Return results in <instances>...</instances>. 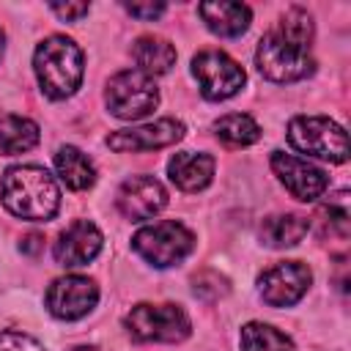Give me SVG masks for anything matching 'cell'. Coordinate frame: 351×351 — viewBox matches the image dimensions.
I'll list each match as a JSON object with an SVG mask.
<instances>
[{"label": "cell", "instance_id": "28", "mask_svg": "<svg viewBox=\"0 0 351 351\" xmlns=\"http://www.w3.org/2000/svg\"><path fill=\"white\" fill-rule=\"evenodd\" d=\"M69 351H96L93 346H74V348H69Z\"/></svg>", "mask_w": 351, "mask_h": 351}, {"label": "cell", "instance_id": "13", "mask_svg": "<svg viewBox=\"0 0 351 351\" xmlns=\"http://www.w3.org/2000/svg\"><path fill=\"white\" fill-rule=\"evenodd\" d=\"M115 203L126 219L140 222V219H151L167 206V192L154 176H132L121 184Z\"/></svg>", "mask_w": 351, "mask_h": 351}, {"label": "cell", "instance_id": "24", "mask_svg": "<svg viewBox=\"0 0 351 351\" xmlns=\"http://www.w3.org/2000/svg\"><path fill=\"white\" fill-rule=\"evenodd\" d=\"M0 351H44V346L25 332H0Z\"/></svg>", "mask_w": 351, "mask_h": 351}, {"label": "cell", "instance_id": "8", "mask_svg": "<svg viewBox=\"0 0 351 351\" xmlns=\"http://www.w3.org/2000/svg\"><path fill=\"white\" fill-rule=\"evenodd\" d=\"M192 74L200 82V93L208 101L230 99L244 85V69L222 49H203L192 58Z\"/></svg>", "mask_w": 351, "mask_h": 351}, {"label": "cell", "instance_id": "7", "mask_svg": "<svg viewBox=\"0 0 351 351\" xmlns=\"http://www.w3.org/2000/svg\"><path fill=\"white\" fill-rule=\"evenodd\" d=\"M104 101L115 118L140 121L148 112H154V107L159 104V88L154 77L143 74L140 69H126V71H118L107 82Z\"/></svg>", "mask_w": 351, "mask_h": 351}, {"label": "cell", "instance_id": "25", "mask_svg": "<svg viewBox=\"0 0 351 351\" xmlns=\"http://www.w3.org/2000/svg\"><path fill=\"white\" fill-rule=\"evenodd\" d=\"M126 11L137 19H156L165 14V3H126Z\"/></svg>", "mask_w": 351, "mask_h": 351}, {"label": "cell", "instance_id": "17", "mask_svg": "<svg viewBox=\"0 0 351 351\" xmlns=\"http://www.w3.org/2000/svg\"><path fill=\"white\" fill-rule=\"evenodd\" d=\"M132 58L137 63V69L148 77H159L167 74L176 63V47L167 38L159 36H140L132 44Z\"/></svg>", "mask_w": 351, "mask_h": 351}, {"label": "cell", "instance_id": "18", "mask_svg": "<svg viewBox=\"0 0 351 351\" xmlns=\"http://www.w3.org/2000/svg\"><path fill=\"white\" fill-rule=\"evenodd\" d=\"M310 230V219L307 217H299V214H274V217H266L261 222V241L271 250H285V247H293L299 244Z\"/></svg>", "mask_w": 351, "mask_h": 351}, {"label": "cell", "instance_id": "22", "mask_svg": "<svg viewBox=\"0 0 351 351\" xmlns=\"http://www.w3.org/2000/svg\"><path fill=\"white\" fill-rule=\"evenodd\" d=\"M241 351H293V343L285 332L261 321H250L241 326Z\"/></svg>", "mask_w": 351, "mask_h": 351}, {"label": "cell", "instance_id": "27", "mask_svg": "<svg viewBox=\"0 0 351 351\" xmlns=\"http://www.w3.org/2000/svg\"><path fill=\"white\" fill-rule=\"evenodd\" d=\"M41 247H44V239H41L38 233L25 236V239H22V244H19V250H22V252H27V255H36Z\"/></svg>", "mask_w": 351, "mask_h": 351}, {"label": "cell", "instance_id": "12", "mask_svg": "<svg viewBox=\"0 0 351 351\" xmlns=\"http://www.w3.org/2000/svg\"><path fill=\"white\" fill-rule=\"evenodd\" d=\"M184 137V123L176 118H159L154 123H143L134 129H118L107 137V145L118 154L134 151H156L178 143Z\"/></svg>", "mask_w": 351, "mask_h": 351}, {"label": "cell", "instance_id": "9", "mask_svg": "<svg viewBox=\"0 0 351 351\" xmlns=\"http://www.w3.org/2000/svg\"><path fill=\"white\" fill-rule=\"evenodd\" d=\"M313 282V271L302 261H280L261 271L258 291L266 304L271 307H291L296 304Z\"/></svg>", "mask_w": 351, "mask_h": 351}, {"label": "cell", "instance_id": "4", "mask_svg": "<svg viewBox=\"0 0 351 351\" xmlns=\"http://www.w3.org/2000/svg\"><path fill=\"white\" fill-rule=\"evenodd\" d=\"M288 143L307 156L326 159V162H346L348 159V134L340 123L326 115H296L288 123Z\"/></svg>", "mask_w": 351, "mask_h": 351}, {"label": "cell", "instance_id": "20", "mask_svg": "<svg viewBox=\"0 0 351 351\" xmlns=\"http://www.w3.org/2000/svg\"><path fill=\"white\" fill-rule=\"evenodd\" d=\"M38 143V126L30 118L0 112V156L25 154Z\"/></svg>", "mask_w": 351, "mask_h": 351}, {"label": "cell", "instance_id": "11", "mask_svg": "<svg viewBox=\"0 0 351 351\" xmlns=\"http://www.w3.org/2000/svg\"><path fill=\"white\" fill-rule=\"evenodd\" d=\"M271 170L282 181V186L302 203L318 200L329 186V176L321 167L285 151H271Z\"/></svg>", "mask_w": 351, "mask_h": 351}, {"label": "cell", "instance_id": "21", "mask_svg": "<svg viewBox=\"0 0 351 351\" xmlns=\"http://www.w3.org/2000/svg\"><path fill=\"white\" fill-rule=\"evenodd\" d=\"M214 134L230 148H244L261 140V126L247 112H230L214 121Z\"/></svg>", "mask_w": 351, "mask_h": 351}, {"label": "cell", "instance_id": "29", "mask_svg": "<svg viewBox=\"0 0 351 351\" xmlns=\"http://www.w3.org/2000/svg\"><path fill=\"white\" fill-rule=\"evenodd\" d=\"M0 55H3V30H0Z\"/></svg>", "mask_w": 351, "mask_h": 351}, {"label": "cell", "instance_id": "26", "mask_svg": "<svg viewBox=\"0 0 351 351\" xmlns=\"http://www.w3.org/2000/svg\"><path fill=\"white\" fill-rule=\"evenodd\" d=\"M88 3H66V5H60V3H55L52 5V11L60 16V19H80V16H85L88 14Z\"/></svg>", "mask_w": 351, "mask_h": 351}, {"label": "cell", "instance_id": "3", "mask_svg": "<svg viewBox=\"0 0 351 351\" xmlns=\"http://www.w3.org/2000/svg\"><path fill=\"white\" fill-rule=\"evenodd\" d=\"M33 69L49 99H66L82 82V49L66 36H49L36 47Z\"/></svg>", "mask_w": 351, "mask_h": 351}, {"label": "cell", "instance_id": "10", "mask_svg": "<svg viewBox=\"0 0 351 351\" xmlns=\"http://www.w3.org/2000/svg\"><path fill=\"white\" fill-rule=\"evenodd\" d=\"M99 302V288L90 277L66 274L47 288V310L60 321H77L88 315Z\"/></svg>", "mask_w": 351, "mask_h": 351}, {"label": "cell", "instance_id": "23", "mask_svg": "<svg viewBox=\"0 0 351 351\" xmlns=\"http://www.w3.org/2000/svg\"><path fill=\"white\" fill-rule=\"evenodd\" d=\"M192 291H195V296L203 299V302H217V299H222V296L230 291V285H228V280H225L219 271L203 269V271H197V274L192 277Z\"/></svg>", "mask_w": 351, "mask_h": 351}, {"label": "cell", "instance_id": "15", "mask_svg": "<svg viewBox=\"0 0 351 351\" xmlns=\"http://www.w3.org/2000/svg\"><path fill=\"white\" fill-rule=\"evenodd\" d=\"M214 156L211 154H195V151H178L167 162L170 181L184 192L206 189L214 178Z\"/></svg>", "mask_w": 351, "mask_h": 351}, {"label": "cell", "instance_id": "14", "mask_svg": "<svg viewBox=\"0 0 351 351\" xmlns=\"http://www.w3.org/2000/svg\"><path fill=\"white\" fill-rule=\"evenodd\" d=\"M99 250H101L99 228L88 219H77L58 236V241L52 247V255L60 266L77 269V266H85L88 261H93L99 255Z\"/></svg>", "mask_w": 351, "mask_h": 351}, {"label": "cell", "instance_id": "2", "mask_svg": "<svg viewBox=\"0 0 351 351\" xmlns=\"http://www.w3.org/2000/svg\"><path fill=\"white\" fill-rule=\"evenodd\" d=\"M0 200L19 219L47 222L60 208V189L44 167L19 165V167H8L3 173Z\"/></svg>", "mask_w": 351, "mask_h": 351}, {"label": "cell", "instance_id": "19", "mask_svg": "<svg viewBox=\"0 0 351 351\" xmlns=\"http://www.w3.org/2000/svg\"><path fill=\"white\" fill-rule=\"evenodd\" d=\"M55 170L60 176V181L74 189V192H82L88 186H93L96 181V170H93V162L74 145H63L58 148L55 154Z\"/></svg>", "mask_w": 351, "mask_h": 351}, {"label": "cell", "instance_id": "6", "mask_svg": "<svg viewBox=\"0 0 351 351\" xmlns=\"http://www.w3.org/2000/svg\"><path fill=\"white\" fill-rule=\"evenodd\" d=\"M126 332L143 343H181L189 337L192 324L181 304H134L123 318Z\"/></svg>", "mask_w": 351, "mask_h": 351}, {"label": "cell", "instance_id": "16", "mask_svg": "<svg viewBox=\"0 0 351 351\" xmlns=\"http://www.w3.org/2000/svg\"><path fill=\"white\" fill-rule=\"evenodd\" d=\"M197 14L203 16L206 27L217 36L225 38H236L241 36L250 22H252V11L247 3H230V0H219V3H200Z\"/></svg>", "mask_w": 351, "mask_h": 351}, {"label": "cell", "instance_id": "5", "mask_svg": "<svg viewBox=\"0 0 351 351\" xmlns=\"http://www.w3.org/2000/svg\"><path fill=\"white\" fill-rule=\"evenodd\" d=\"M132 247L145 263H151L156 269H167V266L181 263L195 250V236L181 222L162 219V222L140 228L132 236Z\"/></svg>", "mask_w": 351, "mask_h": 351}, {"label": "cell", "instance_id": "1", "mask_svg": "<svg viewBox=\"0 0 351 351\" xmlns=\"http://www.w3.org/2000/svg\"><path fill=\"white\" fill-rule=\"evenodd\" d=\"M315 27L304 8H288L282 19L258 41L255 63L258 71L271 82H296L315 71L310 55Z\"/></svg>", "mask_w": 351, "mask_h": 351}]
</instances>
